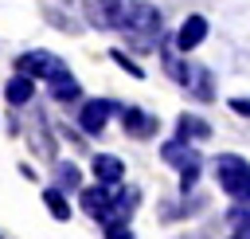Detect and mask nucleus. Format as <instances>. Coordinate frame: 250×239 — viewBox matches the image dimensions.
I'll return each instance as SVG.
<instances>
[{
	"mask_svg": "<svg viewBox=\"0 0 250 239\" xmlns=\"http://www.w3.org/2000/svg\"><path fill=\"white\" fill-rule=\"evenodd\" d=\"M78 204L90 219L98 223H129V215L137 212V188H121V184H94L78 192Z\"/></svg>",
	"mask_w": 250,
	"mask_h": 239,
	"instance_id": "obj_1",
	"label": "nucleus"
},
{
	"mask_svg": "<svg viewBox=\"0 0 250 239\" xmlns=\"http://www.w3.org/2000/svg\"><path fill=\"white\" fill-rule=\"evenodd\" d=\"M117 27L125 31V39H129L137 51H152V47L164 39V16H160L156 4H145V0H137V4L129 0Z\"/></svg>",
	"mask_w": 250,
	"mask_h": 239,
	"instance_id": "obj_2",
	"label": "nucleus"
},
{
	"mask_svg": "<svg viewBox=\"0 0 250 239\" xmlns=\"http://www.w3.org/2000/svg\"><path fill=\"white\" fill-rule=\"evenodd\" d=\"M215 176L230 200H250V161H242L238 153H223L215 157Z\"/></svg>",
	"mask_w": 250,
	"mask_h": 239,
	"instance_id": "obj_3",
	"label": "nucleus"
},
{
	"mask_svg": "<svg viewBox=\"0 0 250 239\" xmlns=\"http://www.w3.org/2000/svg\"><path fill=\"white\" fill-rule=\"evenodd\" d=\"M160 157H164L168 165H176V168H180V188H184V192H191V184L199 180V153L191 149V141L172 137V141H164V145H160Z\"/></svg>",
	"mask_w": 250,
	"mask_h": 239,
	"instance_id": "obj_4",
	"label": "nucleus"
},
{
	"mask_svg": "<svg viewBox=\"0 0 250 239\" xmlns=\"http://www.w3.org/2000/svg\"><path fill=\"white\" fill-rule=\"evenodd\" d=\"M16 71L20 74H31V78H43V82H59V78L70 74L66 63L59 55H51V51H27V55H20L16 59Z\"/></svg>",
	"mask_w": 250,
	"mask_h": 239,
	"instance_id": "obj_5",
	"label": "nucleus"
},
{
	"mask_svg": "<svg viewBox=\"0 0 250 239\" xmlns=\"http://www.w3.org/2000/svg\"><path fill=\"white\" fill-rule=\"evenodd\" d=\"M125 4H129V0H82L86 20H90L94 27H117V24H121Z\"/></svg>",
	"mask_w": 250,
	"mask_h": 239,
	"instance_id": "obj_6",
	"label": "nucleus"
},
{
	"mask_svg": "<svg viewBox=\"0 0 250 239\" xmlns=\"http://www.w3.org/2000/svg\"><path fill=\"white\" fill-rule=\"evenodd\" d=\"M113 110H117V106H113L109 98H90V102H86V106L78 110V125H82L86 133H102Z\"/></svg>",
	"mask_w": 250,
	"mask_h": 239,
	"instance_id": "obj_7",
	"label": "nucleus"
},
{
	"mask_svg": "<svg viewBox=\"0 0 250 239\" xmlns=\"http://www.w3.org/2000/svg\"><path fill=\"white\" fill-rule=\"evenodd\" d=\"M121 125H125L129 137H152V133L160 129V121H156L148 110H141V106H125V110H121Z\"/></svg>",
	"mask_w": 250,
	"mask_h": 239,
	"instance_id": "obj_8",
	"label": "nucleus"
},
{
	"mask_svg": "<svg viewBox=\"0 0 250 239\" xmlns=\"http://www.w3.org/2000/svg\"><path fill=\"white\" fill-rule=\"evenodd\" d=\"M203 39H207V20H203V16H188V20L180 24V31H176V51L191 55Z\"/></svg>",
	"mask_w": 250,
	"mask_h": 239,
	"instance_id": "obj_9",
	"label": "nucleus"
},
{
	"mask_svg": "<svg viewBox=\"0 0 250 239\" xmlns=\"http://www.w3.org/2000/svg\"><path fill=\"white\" fill-rule=\"evenodd\" d=\"M195 98H203V102H211L215 98V82H211V71L207 67H199V63H188V71H184V78H180Z\"/></svg>",
	"mask_w": 250,
	"mask_h": 239,
	"instance_id": "obj_10",
	"label": "nucleus"
},
{
	"mask_svg": "<svg viewBox=\"0 0 250 239\" xmlns=\"http://www.w3.org/2000/svg\"><path fill=\"white\" fill-rule=\"evenodd\" d=\"M4 98H8L12 106H27V102L35 98V78H31V74H20V71H16V74L8 78V86H4Z\"/></svg>",
	"mask_w": 250,
	"mask_h": 239,
	"instance_id": "obj_11",
	"label": "nucleus"
},
{
	"mask_svg": "<svg viewBox=\"0 0 250 239\" xmlns=\"http://www.w3.org/2000/svg\"><path fill=\"white\" fill-rule=\"evenodd\" d=\"M94 176H98V184H121L125 180V165L113 153H98L94 157Z\"/></svg>",
	"mask_w": 250,
	"mask_h": 239,
	"instance_id": "obj_12",
	"label": "nucleus"
},
{
	"mask_svg": "<svg viewBox=\"0 0 250 239\" xmlns=\"http://www.w3.org/2000/svg\"><path fill=\"white\" fill-rule=\"evenodd\" d=\"M176 129H180V137H184V141H191V137H195V141H203V137H211V125H207L203 118H191V114H184Z\"/></svg>",
	"mask_w": 250,
	"mask_h": 239,
	"instance_id": "obj_13",
	"label": "nucleus"
},
{
	"mask_svg": "<svg viewBox=\"0 0 250 239\" xmlns=\"http://www.w3.org/2000/svg\"><path fill=\"white\" fill-rule=\"evenodd\" d=\"M47 86H51V98H55V102H74V98L82 94V86H78V78H74V74L59 78V82H47Z\"/></svg>",
	"mask_w": 250,
	"mask_h": 239,
	"instance_id": "obj_14",
	"label": "nucleus"
},
{
	"mask_svg": "<svg viewBox=\"0 0 250 239\" xmlns=\"http://www.w3.org/2000/svg\"><path fill=\"white\" fill-rule=\"evenodd\" d=\"M43 204H47V212L55 219H70V204H66V192L62 188H47L43 192Z\"/></svg>",
	"mask_w": 250,
	"mask_h": 239,
	"instance_id": "obj_15",
	"label": "nucleus"
},
{
	"mask_svg": "<svg viewBox=\"0 0 250 239\" xmlns=\"http://www.w3.org/2000/svg\"><path fill=\"white\" fill-rule=\"evenodd\" d=\"M55 180H59V188H62V192H74V188H78V180H82V172H78L70 161H62V165L55 168Z\"/></svg>",
	"mask_w": 250,
	"mask_h": 239,
	"instance_id": "obj_16",
	"label": "nucleus"
},
{
	"mask_svg": "<svg viewBox=\"0 0 250 239\" xmlns=\"http://www.w3.org/2000/svg\"><path fill=\"white\" fill-rule=\"evenodd\" d=\"M227 219H230V227H238V223H250V200H238V204L227 212Z\"/></svg>",
	"mask_w": 250,
	"mask_h": 239,
	"instance_id": "obj_17",
	"label": "nucleus"
},
{
	"mask_svg": "<svg viewBox=\"0 0 250 239\" xmlns=\"http://www.w3.org/2000/svg\"><path fill=\"white\" fill-rule=\"evenodd\" d=\"M109 55H113V63H117V67H125V71H129L133 78H141V74H145V71H141V67H137V63H133V59H129L125 51H109Z\"/></svg>",
	"mask_w": 250,
	"mask_h": 239,
	"instance_id": "obj_18",
	"label": "nucleus"
},
{
	"mask_svg": "<svg viewBox=\"0 0 250 239\" xmlns=\"http://www.w3.org/2000/svg\"><path fill=\"white\" fill-rule=\"evenodd\" d=\"M105 239H133L129 223H105Z\"/></svg>",
	"mask_w": 250,
	"mask_h": 239,
	"instance_id": "obj_19",
	"label": "nucleus"
},
{
	"mask_svg": "<svg viewBox=\"0 0 250 239\" xmlns=\"http://www.w3.org/2000/svg\"><path fill=\"white\" fill-rule=\"evenodd\" d=\"M230 110L242 114V118H250V98H230Z\"/></svg>",
	"mask_w": 250,
	"mask_h": 239,
	"instance_id": "obj_20",
	"label": "nucleus"
},
{
	"mask_svg": "<svg viewBox=\"0 0 250 239\" xmlns=\"http://www.w3.org/2000/svg\"><path fill=\"white\" fill-rule=\"evenodd\" d=\"M230 239H250V223H238V227H234V235H230Z\"/></svg>",
	"mask_w": 250,
	"mask_h": 239,
	"instance_id": "obj_21",
	"label": "nucleus"
},
{
	"mask_svg": "<svg viewBox=\"0 0 250 239\" xmlns=\"http://www.w3.org/2000/svg\"><path fill=\"white\" fill-rule=\"evenodd\" d=\"M0 239H4V235H0Z\"/></svg>",
	"mask_w": 250,
	"mask_h": 239,
	"instance_id": "obj_22",
	"label": "nucleus"
}]
</instances>
